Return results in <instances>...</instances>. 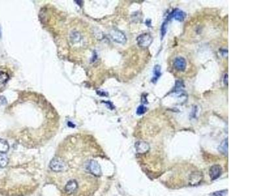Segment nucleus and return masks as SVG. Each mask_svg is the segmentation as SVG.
<instances>
[{"mask_svg": "<svg viewBox=\"0 0 261 196\" xmlns=\"http://www.w3.org/2000/svg\"><path fill=\"white\" fill-rule=\"evenodd\" d=\"M161 67L160 65H156L154 67V76L151 79L152 83H155L157 81V80L159 79V78L161 77Z\"/></svg>", "mask_w": 261, "mask_h": 196, "instance_id": "13", "label": "nucleus"}, {"mask_svg": "<svg viewBox=\"0 0 261 196\" xmlns=\"http://www.w3.org/2000/svg\"><path fill=\"white\" fill-rule=\"evenodd\" d=\"M186 13L180 9H175L172 13L169 15V18H174L175 20L182 22L186 18Z\"/></svg>", "mask_w": 261, "mask_h": 196, "instance_id": "10", "label": "nucleus"}, {"mask_svg": "<svg viewBox=\"0 0 261 196\" xmlns=\"http://www.w3.org/2000/svg\"><path fill=\"white\" fill-rule=\"evenodd\" d=\"M202 180V175L199 172L193 173L190 177V183L192 185H198Z\"/></svg>", "mask_w": 261, "mask_h": 196, "instance_id": "11", "label": "nucleus"}, {"mask_svg": "<svg viewBox=\"0 0 261 196\" xmlns=\"http://www.w3.org/2000/svg\"><path fill=\"white\" fill-rule=\"evenodd\" d=\"M228 73H226V74L224 75V78H223V82H224V84H225L226 86H228Z\"/></svg>", "mask_w": 261, "mask_h": 196, "instance_id": "21", "label": "nucleus"}, {"mask_svg": "<svg viewBox=\"0 0 261 196\" xmlns=\"http://www.w3.org/2000/svg\"><path fill=\"white\" fill-rule=\"evenodd\" d=\"M2 37V31H1V28H0V38Z\"/></svg>", "mask_w": 261, "mask_h": 196, "instance_id": "24", "label": "nucleus"}, {"mask_svg": "<svg viewBox=\"0 0 261 196\" xmlns=\"http://www.w3.org/2000/svg\"><path fill=\"white\" fill-rule=\"evenodd\" d=\"M135 148L138 154H145L150 150L148 143L144 141H138L135 143Z\"/></svg>", "mask_w": 261, "mask_h": 196, "instance_id": "9", "label": "nucleus"}, {"mask_svg": "<svg viewBox=\"0 0 261 196\" xmlns=\"http://www.w3.org/2000/svg\"><path fill=\"white\" fill-rule=\"evenodd\" d=\"M70 40H71L72 45H78L84 41V39H82V36L80 32L77 30L71 31L70 34Z\"/></svg>", "mask_w": 261, "mask_h": 196, "instance_id": "7", "label": "nucleus"}, {"mask_svg": "<svg viewBox=\"0 0 261 196\" xmlns=\"http://www.w3.org/2000/svg\"><path fill=\"white\" fill-rule=\"evenodd\" d=\"M7 103V100L3 96H0V105H5Z\"/></svg>", "mask_w": 261, "mask_h": 196, "instance_id": "20", "label": "nucleus"}, {"mask_svg": "<svg viewBox=\"0 0 261 196\" xmlns=\"http://www.w3.org/2000/svg\"><path fill=\"white\" fill-rule=\"evenodd\" d=\"M146 111H147V108L144 105H141L138 106L137 108V114L138 115H142L146 112Z\"/></svg>", "mask_w": 261, "mask_h": 196, "instance_id": "18", "label": "nucleus"}, {"mask_svg": "<svg viewBox=\"0 0 261 196\" xmlns=\"http://www.w3.org/2000/svg\"><path fill=\"white\" fill-rule=\"evenodd\" d=\"M137 44L141 47H149L153 41V38L149 34H142L140 35L137 39Z\"/></svg>", "mask_w": 261, "mask_h": 196, "instance_id": "3", "label": "nucleus"}, {"mask_svg": "<svg viewBox=\"0 0 261 196\" xmlns=\"http://www.w3.org/2000/svg\"><path fill=\"white\" fill-rule=\"evenodd\" d=\"M174 66L176 70L179 71H184L187 67V62L186 59L182 56L177 57L174 60Z\"/></svg>", "mask_w": 261, "mask_h": 196, "instance_id": "6", "label": "nucleus"}, {"mask_svg": "<svg viewBox=\"0 0 261 196\" xmlns=\"http://www.w3.org/2000/svg\"><path fill=\"white\" fill-rule=\"evenodd\" d=\"M9 160L7 156L4 154L0 153V167H4L7 165Z\"/></svg>", "mask_w": 261, "mask_h": 196, "instance_id": "15", "label": "nucleus"}, {"mask_svg": "<svg viewBox=\"0 0 261 196\" xmlns=\"http://www.w3.org/2000/svg\"><path fill=\"white\" fill-rule=\"evenodd\" d=\"M142 102H143V103H144V104H146L147 103V99H146V97H144V96H142Z\"/></svg>", "mask_w": 261, "mask_h": 196, "instance_id": "22", "label": "nucleus"}, {"mask_svg": "<svg viewBox=\"0 0 261 196\" xmlns=\"http://www.w3.org/2000/svg\"><path fill=\"white\" fill-rule=\"evenodd\" d=\"M79 188L78 182L75 180H68L65 186V191L66 194L71 195L75 193Z\"/></svg>", "mask_w": 261, "mask_h": 196, "instance_id": "5", "label": "nucleus"}, {"mask_svg": "<svg viewBox=\"0 0 261 196\" xmlns=\"http://www.w3.org/2000/svg\"><path fill=\"white\" fill-rule=\"evenodd\" d=\"M110 35L112 37V39H113V41H114L118 43L125 44L127 41V38L125 34L122 32V31H121L117 29L112 30L110 31Z\"/></svg>", "mask_w": 261, "mask_h": 196, "instance_id": "4", "label": "nucleus"}, {"mask_svg": "<svg viewBox=\"0 0 261 196\" xmlns=\"http://www.w3.org/2000/svg\"><path fill=\"white\" fill-rule=\"evenodd\" d=\"M9 149L8 143L5 140L0 139V153L5 154L7 153Z\"/></svg>", "mask_w": 261, "mask_h": 196, "instance_id": "14", "label": "nucleus"}, {"mask_svg": "<svg viewBox=\"0 0 261 196\" xmlns=\"http://www.w3.org/2000/svg\"><path fill=\"white\" fill-rule=\"evenodd\" d=\"M84 169L88 173L95 176H99L102 173L99 164L94 160H88L84 164Z\"/></svg>", "mask_w": 261, "mask_h": 196, "instance_id": "1", "label": "nucleus"}, {"mask_svg": "<svg viewBox=\"0 0 261 196\" xmlns=\"http://www.w3.org/2000/svg\"><path fill=\"white\" fill-rule=\"evenodd\" d=\"M51 170L56 173L62 172L66 168V163L58 157H54L50 163Z\"/></svg>", "mask_w": 261, "mask_h": 196, "instance_id": "2", "label": "nucleus"}, {"mask_svg": "<svg viewBox=\"0 0 261 196\" xmlns=\"http://www.w3.org/2000/svg\"><path fill=\"white\" fill-rule=\"evenodd\" d=\"M228 138L225 139L223 141L218 147V150L219 153H221L223 155H227L228 154Z\"/></svg>", "mask_w": 261, "mask_h": 196, "instance_id": "12", "label": "nucleus"}, {"mask_svg": "<svg viewBox=\"0 0 261 196\" xmlns=\"http://www.w3.org/2000/svg\"><path fill=\"white\" fill-rule=\"evenodd\" d=\"M9 75L3 71H0V84H4L9 79Z\"/></svg>", "mask_w": 261, "mask_h": 196, "instance_id": "17", "label": "nucleus"}, {"mask_svg": "<svg viewBox=\"0 0 261 196\" xmlns=\"http://www.w3.org/2000/svg\"><path fill=\"white\" fill-rule=\"evenodd\" d=\"M227 194V190H222V191H218L213 193L212 196H224Z\"/></svg>", "mask_w": 261, "mask_h": 196, "instance_id": "19", "label": "nucleus"}, {"mask_svg": "<svg viewBox=\"0 0 261 196\" xmlns=\"http://www.w3.org/2000/svg\"><path fill=\"white\" fill-rule=\"evenodd\" d=\"M150 23H151V21L150 20H148V21H146V25H147L148 26H150Z\"/></svg>", "mask_w": 261, "mask_h": 196, "instance_id": "23", "label": "nucleus"}, {"mask_svg": "<svg viewBox=\"0 0 261 196\" xmlns=\"http://www.w3.org/2000/svg\"><path fill=\"white\" fill-rule=\"evenodd\" d=\"M167 28H168V20L165 21L161 25V39H163L164 35H166L167 31Z\"/></svg>", "mask_w": 261, "mask_h": 196, "instance_id": "16", "label": "nucleus"}, {"mask_svg": "<svg viewBox=\"0 0 261 196\" xmlns=\"http://www.w3.org/2000/svg\"><path fill=\"white\" fill-rule=\"evenodd\" d=\"M222 173V168L219 165H214L209 169V176L212 180L218 179Z\"/></svg>", "mask_w": 261, "mask_h": 196, "instance_id": "8", "label": "nucleus"}]
</instances>
